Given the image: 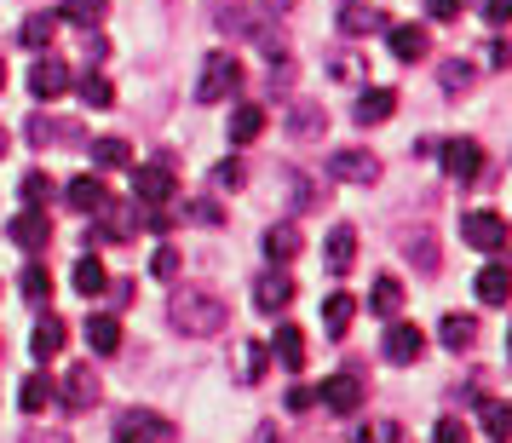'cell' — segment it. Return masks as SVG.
Wrapping results in <instances>:
<instances>
[{"label": "cell", "mask_w": 512, "mask_h": 443, "mask_svg": "<svg viewBox=\"0 0 512 443\" xmlns=\"http://www.w3.org/2000/svg\"><path fill=\"white\" fill-rule=\"evenodd\" d=\"M167 317L179 323V334H196V340H208V334H225V300L208 294V288H173V300H167Z\"/></svg>", "instance_id": "1"}, {"label": "cell", "mask_w": 512, "mask_h": 443, "mask_svg": "<svg viewBox=\"0 0 512 443\" xmlns=\"http://www.w3.org/2000/svg\"><path fill=\"white\" fill-rule=\"evenodd\" d=\"M133 196H139L144 208H162L179 196V173H173V156H156V162L133 167Z\"/></svg>", "instance_id": "2"}, {"label": "cell", "mask_w": 512, "mask_h": 443, "mask_svg": "<svg viewBox=\"0 0 512 443\" xmlns=\"http://www.w3.org/2000/svg\"><path fill=\"white\" fill-rule=\"evenodd\" d=\"M461 236H466V248H478V254H501V248H507V236H512V225L495 208H472L461 219Z\"/></svg>", "instance_id": "3"}, {"label": "cell", "mask_w": 512, "mask_h": 443, "mask_svg": "<svg viewBox=\"0 0 512 443\" xmlns=\"http://www.w3.org/2000/svg\"><path fill=\"white\" fill-rule=\"evenodd\" d=\"M242 87V64H236L231 52H208V64H202V81H196V104H219L225 93Z\"/></svg>", "instance_id": "4"}, {"label": "cell", "mask_w": 512, "mask_h": 443, "mask_svg": "<svg viewBox=\"0 0 512 443\" xmlns=\"http://www.w3.org/2000/svg\"><path fill=\"white\" fill-rule=\"evenodd\" d=\"M167 438H173V426L156 409H127L116 420V443H167Z\"/></svg>", "instance_id": "5"}, {"label": "cell", "mask_w": 512, "mask_h": 443, "mask_svg": "<svg viewBox=\"0 0 512 443\" xmlns=\"http://www.w3.org/2000/svg\"><path fill=\"white\" fill-rule=\"evenodd\" d=\"M6 236H12V242H18L24 254H41V248L52 242V219H47V208H24L18 219H12V225H6Z\"/></svg>", "instance_id": "6"}, {"label": "cell", "mask_w": 512, "mask_h": 443, "mask_svg": "<svg viewBox=\"0 0 512 443\" xmlns=\"http://www.w3.org/2000/svg\"><path fill=\"white\" fill-rule=\"evenodd\" d=\"M317 403L334 409V415H357V409H363V380H357V374H334V380L317 386Z\"/></svg>", "instance_id": "7"}, {"label": "cell", "mask_w": 512, "mask_h": 443, "mask_svg": "<svg viewBox=\"0 0 512 443\" xmlns=\"http://www.w3.org/2000/svg\"><path fill=\"white\" fill-rule=\"evenodd\" d=\"M386 47L397 64H420L432 52V35H426V24H386Z\"/></svg>", "instance_id": "8"}, {"label": "cell", "mask_w": 512, "mask_h": 443, "mask_svg": "<svg viewBox=\"0 0 512 443\" xmlns=\"http://www.w3.org/2000/svg\"><path fill=\"white\" fill-rule=\"evenodd\" d=\"M438 162L449 179H478L484 173V150H478V139H449L438 150Z\"/></svg>", "instance_id": "9"}, {"label": "cell", "mask_w": 512, "mask_h": 443, "mask_svg": "<svg viewBox=\"0 0 512 443\" xmlns=\"http://www.w3.org/2000/svg\"><path fill=\"white\" fill-rule=\"evenodd\" d=\"M420 351H426V334H420L415 323H392V328H386V340H380V357L397 363V369H403V363H415Z\"/></svg>", "instance_id": "10"}, {"label": "cell", "mask_w": 512, "mask_h": 443, "mask_svg": "<svg viewBox=\"0 0 512 443\" xmlns=\"http://www.w3.org/2000/svg\"><path fill=\"white\" fill-rule=\"evenodd\" d=\"M29 93L41 98V104H47V98H58V93H70V64L41 52V58H35V70H29Z\"/></svg>", "instance_id": "11"}, {"label": "cell", "mask_w": 512, "mask_h": 443, "mask_svg": "<svg viewBox=\"0 0 512 443\" xmlns=\"http://www.w3.org/2000/svg\"><path fill=\"white\" fill-rule=\"evenodd\" d=\"M58 397H64V409H70V415H81V409H93V403H98V374L87 369V363H75V369L64 374V386H58Z\"/></svg>", "instance_id": "12"}, {"label": "cell", "mask_w": 512, "mask_h": 443, "mask_svg": "<svg viewBox=\"0 0 512 443\" xmlns=\"http://www.w3.org/2000/svg\"><path fill=\"white\" fill-rule=\"evenodd\" d=\"M328 167H334V179H346V185H374V179H380V162H374L369 150H334Z\"/></svg>", "instance_id": "13"}, {"label": "cell", "mask_w": 512, "mask_h": 443, "mask_svg": "<svg viewBox=\"0 0 512 443\" xmlns=\"http://www.w3.org/2000/svg\"><path fill=\"white\" fill-rule=\"evenodd\" d=\"M386 24L392 18L380 6H369V0H346V12H340V29L346 35H386Z\"/></svg>", "instance_id": "14"}, {"label": "cell", "mask_w": 512, "mask_h": 443, "mask_svg": "<svg viewBox=\"0 0 512 443\" xmlns=\"http://www.w3.org/2000/svg\"><path fill=\"white\" fill-rule=\"evenodd\" d=\"M392 110H397V93H392V87H369V93L351 104L357 127H380V121H392Z\"/></svg>", "instance_id": "15"}, {"label": "cell", "mask_w": 512, "mask_h": 443, "mask_svg": "<svg viewBox=\"0 0 512 443\" xmlns=\"http://www.w3.org/2000/svg\"><path fill=\"white\" fill-rule=\"evenodd\" d=\"M64 346H70V328H64V317H52V311H47V317L35 323V334H29V351L47 363V357H58Z\"/></svg>", "instance_id": "16"}, {"label": "cell", "mask_w": 512, "mask_h": 443, "mask_svg": "<svg viewBox=\"0 0 512 443\" xmlns=\"http://www.w3.org/2000/svg\"><path fill=\"white\" fill-rule=\"evenodd\" d=\"M472 288H478V300H484V305H507L512 300V265H507V259H501V265H484Z\"/></svg>", "instance_id": "17"}, {"label": "cell", "mask_w": 512, "mask_h": 443, "mask_svg": "<svg viewBox=\"0 0 512 443\" xmlns=\"http://www.w3.org/2000/svg\"><path fill=\"white\" fill-rule=\"evenodd\" d=\"M271 351H277V363H282L288 374H300V369H305V328L282 323L277 334H271Z\"/></svg>", "instance_id": "18"}, {"label": "cell", "mask_w": 512, "mask_h": 443, "mask_svg": "<svg viewBox=\"0 0 512 443\" xmlns=\"http://www.w3.org/2000/svg\"><path fill=\"white\" fill-rule=\"evenodd\" d=\"M64 202H70L75 213H98L104 202H110V190H104V179H87V173H81V179L64 185Z\"/></svg>", "instance_id": "19"}, {"label": "cell", "mask_w": 512, "mask_h": 443, "mask_svg": "<svg viewBox=\"0 0 512 443\" xmlns=\"http://www.w3.org/2000/svg\"><path fill=\"white\" fill-rule=\"evenodd\" d=\"M254 305L259 311H288V305H294V277H288V271H271V277L254 288Z\"/></svg>", "instance_id": "20"}, {"label": "cell", "mask_w": 512, "mask_h": 443, "mask_svg": "<svg viewBox=\"0 0 512 443\" xmlns=\"http://www.w3.org/2000/svg\"><path fill=\"white\" fill-rule=\"evenodd\" d=\"M87 346H93L98 357H116V351H121V317H116V311L87 317Z\"/></svg>", "instance_id": "21"}, {"label": "cell", "mask_w": 512, "mask_h": 443, "mask_svg": "<svg viewBox=\"0 0 512 443\" xmlns=\"http://www.w3.org/2000/svg\"><path fill=\"white\" fill-rule=\"evenodd\" d=\"M259 133H265V104H236L231 110V144L242 150V144H254Z\"/></svg>", "instance_id": "22"}, {"label": "cell", "mask_w": 512, "mask_h": 443, "mask_svg": "<svg viewBox=\"0 0 512 443\" xmlns=\"http://www.w3.org/2000/svg\"><path fill=\"white\" fill-rule=\"evenodd\" d=\"M323 259H328V271H351V259H357V231H351V225H334Z\"/></svg>", "instance_id": "23"}, {"label": "cell", "mask_w": 512, "mask_h": 443, "mask_svg": "<svg viewBox=\"0 0 512 443\" xmlns=\"http://www.w3.org/2000/svg\"><path fill=\"white\" fill-rule=\"evenodd\" d=\"M52 35H58V12H35V18H24V29H18V41H24L29 52H47Z\"/></svg>", "instance_id": "24"}, {"label": "cell", "mask_w": 512, "mask_h": 443, "mask_svg": "<svg viewBox=\"0 0 512 443\" xmlns=\"http://www.w3.org/2000/svg\"><path fill=\"white\" fill-rule=\"evenodd\" d=\"M351 317H357V294H328V305H323L328 340H340V334L351 328Z\"/></svg>", "instance_id": "25"}, {"label": "cell", "mask_w": 512, "mask_h": 443, "mask_svg": "<svg viewBox=\"0 0 512 443\" xmlns=\"http://www.w3.org/2000/svg\"><path fill=\"white\" fill-rule=\"evenodd\" d=\"M104 12H110V0H64V6H58V18H64V24H81V29H98Z\"/></svg>", "instance_id": "26"}, {"label": "cell", "mask_w": 512, "mask_h": 443, "mask_svg": "<svg viewBox=\"0 0 512 443\" xmlns=\"http://www.w3.org/2000/svg\"><path fill=\"white\" fill-rule=\"evenodd\" d=\"M438 340H443V346H449V351H466V346H472V340H478V323H472L466 311H461V317L449 311V317H443V323H438Z\"/></svg>", "instance_id": "27"}, {"label": "cell", "mask_w": 512, "mask_h": 443, "mask_svg": "<svg viewBox=\"0 0 512 443\" xmlns=\"http://www.w3.org/2000/svg\"><path fill=\"white\" fill-rule=\"evenodd\" d=\"M104 288H110L104 265H98L93 254H81V259H75V294H81V300H93V294H104Z\"/></svg>", "instance_id": "28"}, {"label": "cell", "mask_w": 512, "mask_h": 443, "mask_svg": "<svg viewBox=\"0 0 512 443\" xmlns=\"http://www.w3.org/2000/svg\"><path fill=\"white\" fill-rule=\"evenodd\" d=\"M294 254H300V231H294V225H271V231H265V259L288 265Z\"/></svg>", "instance_id": "29"}, {"label": "cell", "mask_w": 512, "mask_h": 443, "mask_svg": "<svg viewBox=\"0 0 512 443\" xmlns=\"http://www.w3.org/2000/svg\"><path fill=\"white\" fill-rule=\"evenodd\" d=\"M397 305H403V282H397V277H380V282H374V294H369V311L392 323V317H397Z\"/></svg>", "instance_id": "30"}, {"label": "cell", "mask_w": 512, "mask_h": 443, "mask_svg": "<svg viewBox=\"0 0 512 443\" xmlns=\"http://www.w3.org/2000/svg\"><path fill=\"white\" fill-rule=\"evenodd\" d=\"M47 403H52V380L47 374H29L24 386H18V409H24V415H41Z\"/></svg>", "instance_id": "31"}, {"label": "cell", "mask_w": 512, "mask_h": 443, "mask_svg": "<svg viewBox=\"0 0 512 443\" xmlns=\"http://www.w3.org/2000/svg\"><path fill=\"white\" fill-rule=\"evenodd\" d=\"M75 93H81L87 110H110V104H116V87H110L104 75H81V81H75Z\"/></svg>", "instance_id": "32"}, {"label": "cell", "mask_w": 512, "mask_h": 443, "mask_svg": "<svg viewBox=\"0 0 512 443\" xmlns=\"http://www.w3.org/2000/svg\"><path fill=\"white\" fill-rule=\"evenodd\" d=\"M478 415H484V432H489V438H512V403H495V397H484V403H478Z\"/></svg>", "instance_id": "33"}, {"label": "cell", "mask_w": 512, "mask_h": 443, "mask_svg": "<svg viewBox=\"0 0 512 443\" xmlns=\"http://www.w3.org/2000/svg\"><path fill=\"white\" fill-rule=\"evenodd\" d=\"M93 162L98 167H133V150H127V139H93Z\"/></svg>", "instance_id": "34"}, {"label": "cell", "mask_w": 512, "mask_h": 443, "mask_svg": "<svg viewBox=\"0 0 512 443\" xmlns=\"http://www.w3.org/2000/svg\"><path fill=\"white\" fill-rule=\"evenodd\" d=\"M18 196H24V208H47V202H52V179L41 173V167H35V173H24Z\"/></svg>", "instance_id": "35"}, {"label": "cell", "mask_w": 512, "mask_h": 443, "mask_svg": "<svg viewBox=\"0 0 512 443\" xmlns=\"http://www.w3.org/2000/svg\"><path fill=\"white\" fill-rule=\"evenodd\" d=\"M18 288H24V300L47 305V294H52V277H47V265H24V277H18Z\"/></svg>", "instance_id": "36"}, {"label": "cell", "mask_w": 512, "mask_h": 443, "mask_svg": "<svg viewBox=\"0 0 512 443\" xmlns=\"http://www.w3.org/2000/svg\"><path fill=\"white\" fill-rule=\"evenodd\" d=\"M150 271H156L162 282H173V277H179V248H173V242H162V248H156V259H150Z\"/></svg>", "instance_id": "37"}, {"label": "cell", "mask_w": 512, "mask_h": 443, "mask_svg": "<svg viewBox=\"0 0 512 443\" xmlns=\"http://www.w3.org/2000/svg\"><path fill=\"white\" fill-rule=\"evenodd\" d=\"M420 6H426V18H438V24H455L466 0H420Z\"/></svg>", "instance_id": "38"}, {"label": "cell", "mask_w": 512, "mask_h": 443, "mask_svg": "<svg viewBox=\"0 0 512 443\" xmlns=\"http://www.w3.org/2000/svg\"><path fill=\"white\" fill-rule=\"evenodd\" d=\"M242 185V162H219L213 167V190H236Z\"/></svg>", "instance_id": "39"}, {"label": "cell", "mask_w": 512, "mask_h": 443, "mask_svg": "<svg viewBox=\"0 0 512 443\" xmlns=\"http://www.w3.org/2000/svg\"><path fill=\"white\" fill-rule=\"evenodd\" d=\"M432 443H472V432H466L461 420H438V432H432Z\"/></svg>", "instance_id": "40"}, {"label": "cell", "mask_w": 512, "mask_h": 443, "mask_svg": "<svg viewBox=\"0 0 512 443\" xmlns=\"http://www.w3.org/2000/svg\"><path fill=\"white\" fill-rule=\"evenodd\" d=\"M443 87H449V93H461L466 81H472V70H466V64H443V75H438Z\"/></svg>", "instance_id": "41"}, {"label": "cell", "mask_w": 512, "mask_h": 443, "mask_svg": "<svg viewBox=\"0 0 512 443\" xmlns=\"http://www.w3.org/2000/svg\"><path fill=\"white\" fill-rule=\"evenodd\" d=\"M484 64H489V70H507V64H512V47H507V41H489V47H484Z\"/></svg>", "instance_id": "42"}, {"label": "cell", "mask_w": 512, "mask_h": 443, "mask_svg": "<svg viewBox=\"0 0 512 443\" xmlns=\"http://www.w3.org/2000/svg\"><path fill=\"white\" fill-rule=\"evenodd\" d=\"M484 18H489L495 29H501V24H512V0H484Z\"/></svg>", "instance_id": "43"}, {"label": "cell", "mask_w": 512, "mask_h": 443, "mask_svg": "<svg viewBox=\"0 0 512 443\" xmlns=\"http://www.w3.org/2000/svg\"><path fill=\"white\" fill-rule=\"evenodd\" d=\"M317 403V386H288V409L300 415V409H311Z\"/></svg>", "instance_id": "44"}, {"label": "cell", "mask_w": 512, "mask_h": 443, "mask_svg": "<svg viewBox=\"0 0 512 443\" xmlns=\"http://www.w3.org/2000/svg\"><path fill=\"white\" fill-rule=\"evenodd\" d=\"M190 219H196V225H219V219H225V213H219V208H213V202H190Z\"/></svg>", "instance_id": "45"}, {"label": "cell", "mask_w": 512, "mask_h": 443, "mask_svg": "<svg viewBox=\"0 0 512 443\" xmlns=\"http://www.w3.org/2000/svg\"><path fill=\"white\" fill-rule=\"evenodd\" d=\"M265 363H271V346H248V380H259Z\"/></svg>", "instance_id": "46"}, {"label": "cell", "mask_w": 512, "mask_h": 443, "mask_svg": "<svg viewBox=\"0 0 512 443\" xmlns=\"http://www.w3.org/2000/svg\"><path fill=\"white\" fill-rule=\"evenodd\" d=\"M415 265H420V271H432V265H438V248H432V236H420V242H415Z\"/></svg>", "instance_id": "47"}, {"label": "cell", "mask_w": 512, "mask_h": 443, "mask_svg": "<svg viewBox=\"0 0 512 443\" xmlns=\"http://www.w3.org/2000/svg\"><path fill=\"white\" fill-rule=\"evenodd\" d=\"M294 133H323V110L311 116V110H294Z\"/></svg>", "instance_id": "48"}, {"label": "cell", "mask_w": 512, "mask_h": 443, "mask_svg": "<svg viewBox=\"0 0 512 443\" xmlns=\"http://www.w3.org/2000/svg\"><path fill=\"white\" fill-rule=\"evenodd\" d=\"M0 156H6V127H0Z\"/></svg>", "instance_id": "49"}, {"label": "cell", "mask_w": 512, "mask_h": 443, "mask_svg": "<svg viewBox=\"0 0 512 443\" xmlns=\"http://www.w3.org/2000/svg\"><path fill=\"white\" fill-rule=\"evenodd\" d=\"M0 87H6V64H0Z\"/></svg>", "instance_id": "50"}]
</instances>
